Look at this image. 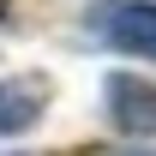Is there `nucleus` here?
<instances>
[{
    "instance_id": "nucleus-1",
    "label": "nucleus",
    "mask_w": 156,
    "mask_h": 156,
    "mask_svg": "<svg viewBox=\"0 0 156 156\" xmlns=\"http://www.w3.org/2000/svg\"><path fill=\"white\" fill-rule=\"evenodd\" d=\"M90 30L120 54L156 60V0H96L90 6Z\"/></svg>"
},
{
    "instance_id": "nucleus-2",
    "label": "nucleus",
    "mask_w": 156,
    "mask_h": 156,
    "mask_svg": "<svg viewBox=\"0 0 156 156\" xmlns=\"http://www.w3.org/2000/svg\"><path fill=\"white\" fill-rule=\"evenodd\" d=\"M108 114H114L120 132L156 138V84L150 78H132V72H114L108 78Z\"/></svg>"
},
{
    "instance_id": "nucleus-3",
    "label": "nucleus",
    "mask_w": 156,
    "mask_h": 156,
    "mask_svg": "<svg viewBox=\"0 0 156 156\" xmlns=\"http://www.w3.org/2000/svg\"><path fill=\"white\" fill-rule=\"evenodd\" d=\"M42 102H48V78H0V138L36 126Z\"/></svg>"
},
{
    "instance_id": "nucleus-4",
    "label": "nucleus",
    "mask_w": 156,
    "mask_h": 156,
    "mask_svg": "<svg viewBox=\"0 0 156 156\" xmlns=\"http://www.w3.org/2000/svg\"><path fill=\"white\" fill-rule=\"evenodd\" d=\"M6 6H12V0H0V18H6Z\"/></svg>"
}]
</instances>
